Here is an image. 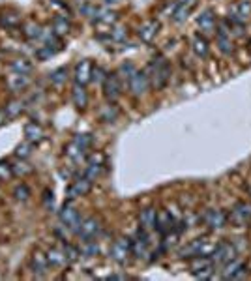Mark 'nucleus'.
Wrapping results in <instances>:
<instances>
[{
  "label": "nucleus",
  "instance_id": "f257e3e1",
  "mask_svg": "<svg viewBox=\"0 0 251 281\" xmlns=\"http://www.w3.org/2000/svg\"><path fill=\"white\" fill-rule=\"evenodd\" d=\"M148 79L152 81V85H154L158 90H162L170 79V66L169 62L165 60V58H154L152 62H150V68H148Z\"/></svg>",
  "mask_w": 251,
  "mask_h": 281
},
{
  "label": "nucleus",
  "instance_id": "f03ea898",
  "mask_svg": "<svg viewBox=\"0 0 251 281\" xmlns=\"http://www.w3.org/2000/svg\"><path fill=\"white\" fill-rule=\"evenodd\" d=\"M90 146H92V135L90 133H79V135L73 137L70 145L66 146V156L75 163H79L86 156Z\"/></svg>",
  "mask_w": 251,
  "mask_h": 281
},
{
  "label": "nucleus",
  "instance_id": "7ed1b4c3",
  "mask_svg": "<svg viewBox=\"0 0 251 281\" xmlns=\"http://www.w3.org/2000/svg\"><path fill=\"white\" fill-rule=\"evenodd\" d=\"M216 244H218V242H212L210 238L203 236V238H197V240H193L191 244H187L186 248L180 251V255H182L184 259L210 255L212 251H214V248H216Z\"/></svg>",
  "mask_w": 251,
  "mask_h": 281
},
{
  "label": "nucleus",
  "instance_id": "20e7f679",
  "mask_svg": "<svg viewBox=\"0 0 251 281\" xmlns=\"http://www.w3.org/2000/svg\"><path fill=\"white\" fill-rule=\"evenodd\" d=\"M58 217H60V225L64 227L66 231L77 234V229H79V225H81L83 217H81V214H79V212H77V210H75L72 204H70V201H68L64 206H62L60 214H58Z\"/></svg>",
  "mask_w": 251,
  "mask_h": 281
},
{
  "label": "nucleus",
  "instance_id": "39448f33",
  "mask_svg": "<svg viewBox=\"0 0 251 281\" xmlns=\"http://www.w3.org/2000/svg\"><path fill=\"white\" fill-rule=\"evenodd\" d=\"M99 234H101V223H99V219H96V217L92 216L83 217L81 225L77 229V236L81 238V242L96 240Z\"/></svg>",
  "mask_w": 251,
  "mask_h": 281
},
{
  "label": "nucleus",
  "instance_id": "423d86ee",
  "mask_svg": "<svg viewBox=\"0 0 251 281\" xmlns=\"http://www.w3.org/2000/svg\"><path fill=\"white\" fill-rule=\"evenodd\" d=\"M235 255H236V249L231 242H218L216 248H214V251L210 253V257L216 266L227 265L229 261L235 259Z\"/></svg>",
  "mask_w": 251,
  "mask_h": 281
},
{
  "label": "nucleus",
  "instance_id": "0eeeda50",
  "mask_svg": "<svg viewBox=\"0 0 251 281\" xmlns=\"http://www.w3.org/2000/svg\"><path fill=\"white\" fill-rule=\"evenodd\" d=\"M131 255L135 259H146V255H150V238L146 234V229L143 227L131 240Z\"/></svg>",
  "mask_w": 251,
  "mask_h": 281
},
{
  "label": "nucleus",
  "instance_id": "6e6552de",
  "mask_svg": "<svg viewBox=\"0 0 251 281\" xmlns=\"http://www.w3.org/2000/svg\"><path fill=\"white\" fill-rule=\"evenodd\" d=\"M128 87H130V92L135 97H141L146 94V90L150 87V79H148V73L146 72H139L135 70L133 75L128 79Z\"/></svg>",
  "mask_w": 251,
  "mask_h": 281
},
{
  "label": "nucleus",
  "instance_id": "1a4fd4ad",
  "mask_svg": "<svg viewBox=\"0 0 251 281\" xmlns=\"http://www.w3.org/2000/svg\"><path fill=\"white\" fill-rule=\"evenodd\" d=\"M214 261H212L210 255H201V257H197L191 263V272H193L195 278H201V280H208L212 278V274H214Z\"/></svg>",
  "mask_w": 251,
  "mask_h": 281
},
{
  "label": "nucleus",
  "instance_id": "9d476101",
  "mask_svg": "<svg viewBox=\"0 0 251 281\" xmlns=\"http://www.w3.org/2000/svg\"><path fill=\"white\" fill-rule=\"evenodd\" d=\"M111 259L116 261L118 265H124L131 255V240L130 238H116L111 246Z\"/></svg>",
  "mask_w": 251,
  "mask_h": 281
},
{
  "label": "nucleus",
  "instance_id": "9b49d317",
  "mask_svg": "<svg viewBox=\"0 0 251 281\" xmlns=\"http://www.w3.org/2000/svg\"><path fill=\"white\" fill-rule=\"evenodd\" d=\"M103 94L109 101H116L122 94V83L118 73H107L105 81H103Z\"/></svg>",
  "mask_w": 251,
  "mask_h": 281
},
{
  "label": "nucleus",
  "instance_id": "f8f14e48",
  "mask_svg": "<svg viewBox=\"0 0 251 281\" xmlns=\"http://www.w3.org/2000/svg\"><path fill=\"white\" fill-rule=\"evenodd\" d=\"M49 261H47V255L40 251V249H36L32 253V257H30V263H28V268H30V272L36 276V278H43V276H47L49 272Z\"/></svg>",
  "mask_w": 251,
  "mask_h": 281
},
{
  "label": "nucleus",
  "instance_id": "ddd939ff",
  "mask_svg": "<svg viewBox=\"0 0 251 281\" xmlns=\"http://www.w3.org/2000/svg\"><path fill=\"white\" fill-rule=\"evenodd\" d=\"M203 221L206 223V227L210 231H219V229H223L225 223H227V214L223 210L210 208L203 214Z\"/></svg>",
  "mask_w": 251,
  "mask_h": 281
},
{
  "label": "nucleus",
  "instance_id": "4468645a",
  "mask_svg": "<svg viewBox=\"0 0 251 281\" xmlns=\"http://www.w3.org/2000/svg\"><path fill=\"white\" fill-rule=\"evenodd\" d=\"M103 165H105V160H103V154H94L92 158L88 160L86 163V167H84V177L88 178L90 182H96L99 175H101V171H103Z\"/></svg>",
  "mask_w": 251,
  "mask_h": 281
},
{
  "label": "nucleus",
  "instance_id": "2eb2a0df",
  "mask_svg": "<svg viewBox=\"0 0 251 281\" xmlns=\"http://www.w3.org/2000/svg\"><path fill=\"white\" fill-rule=\"evenodd\" d=\"M92 70H94V66L90 60H81V62H77L75 68H73V79L77 85H86L92 81Z\"/></svg>",
  "mask_w": 251,
  "mask_h": 281
},
{
  "label": "nucleus",
  "instance_id": "dca6fc26",
  "mask_svg": "<svg viewBox=\"0 0 251 281\" xmlns=\"http://www.w3.org/2000/svg\"><path fill=\"white\" fill-rule=\"evenodd\" d=\"M92 184H94V182H90L84 175H83L81 178H77V180H73V184L68 187V201H73V199H77V197L86 195V193L92 189Z\"/></svg>",
  "mask_w": 251,
  "mask_h": 281
},
{
  "label": "nucleus",
  "instance_id": "f3484780",
  "mask_svg": "<svg viewBox=\"0 0 251 281\" xmlns=\"http://www.w3.org/2000/svg\"><path fill=\"white\" fill-rule=\"evenodd\" d=\"M231 221L238 227H244L251 221V206L246 202H236L235 208L231 210Z\"/></svg>",
  "mask_w": 251,
  "mask_h": 281
},
{
  "label": "nucleus",
  "instance_id": "a211bd4d",
  "mask_svg": "<svg viewBox=\"0 0 251 281\" xmlns=\"http://www.w3.org/2000/svg\"><path fill=\"white\" fill-rule=\"evenodd\" d=\"M24 133V139L28 141V143H32V145H40L41 141H43V137H45V131L41 128L40 124H36V122H28L23 129Z\"/></svg>",
  "mask_w": 251,
  "mask_h": 281
},
{
  "label": "nucleus",
  "instance_id": "6ab92c4d",
  "mask_svg": "<svg viewBox=\"0 0 251 281\" xmlns=\"http://www.w3.org/2000/svg\"><path fill=\"white\" fill-rule=\"evenodd\" d=\"M158 30H160V23H158L156 19H150V21H146V23H143L139 26L137 34H139V38H141V41L150 43V41L156 38Z\"/></svg>",
  "mask_w": 251,
  "mask_h": 281
},
{
  "label": "nucleus",
  "instance_id": "aec40b11",
  "mask_svg": "<svg viewBox=\"0 0 251 281\" xmlns=\"http://www.w3.org/2000/svg\"><path fill=\"white\" fill-rule=\"evenodd\" d=\"M158 233L165 236V234H169L172 229H174V219L170 216L169 212H158V217H156V227H154Z\"/></svg>",
  "mask_w": 251,
  "mask_h": 281
},
{
  "label": "nucleus",
  "instance_id": "412c9836",
  "mask_svg": "<svg viewBox=\"0 0 251 281\" xmlns=\"http://www.w3.org/2000/svg\"><path fill=\"white\" fill-rule=\"evenodd\" d=\"M251 15V4L250 2H238L231 8V21L236 24H242L248 17Z\"/></svg>",
  "mask_w": 251,
  "mask_h": 281
},
{
  "label": "nucleus",
  "instance_id": "4be33fe9",
  "mask_svg": "<svg viewBox=\"0 0 251 281\" xmlns=\"http://www.w3.org/2000/svg\"><path fill=\"white\" fill-rule=\"evenodd\" d=\"M45 255H47V261L51 266H57V268H62V266H68V257H66L64 253V248L60 246V248H49L45 251Z\"/></svg>",
  "mask_w": 251,
  "mask_h": 281
},
{
  "label": "nucleus",
  "instance_id": "5701e85b",
  "mask_svg": "<svg viewBox=\"0 0 251 281\" xmlns=\"http://www.w3.org/2000/svg\"><path fill=\"white\" fill-rule=\"evenodd\" d=\"M218 45H219V51H221V53H225V55H229V53L233 51L231 32L225 28V24H221V26H219V30H218Z\"/></svg>",
  "mask_w": 251,
  "mask_h": 281
},
{
  "label": "nucleus",
  "instance_id": "b1692460",
  "mask_svg": "<svg viewBox=\"0 0 251 281\" xmlns=\"http://www.w3.org/2000/svg\"><path fill=\"white\" fill-rule=\"evenodd\" d=\"M28 83H30L28 75L11 73V75H9V79H8V87L11 89V92H21V90H24L26 87H28Z\"/></svg>",
  "mask_w": 251,
  "mask_h": 281
},
{
  "label": "nucleus",
  "instance_id": "393cba45",
  "mask_svg": "<svg viewBox=\"0 0 251 281\" xmlns=\"http://www.w3.org/2000/svg\"><path fill=\"white\" fill-rule=\"evenodd\" d=\"M156 217H158V212H156L154 208L141 210V214H139V221H141V227H143V229H146V231L154 229V227H156Z\"/></svg>",
  "mask_w": 251,
  "mask_h": 281
},
{
  "label": "nucleus",
  "instance_id": "a878e982",
  "mask_svg": "<svg viewBox=\"0 0 251 281\" xmlns=\"http://www.w3.org/2000/svg\"><path fill=\"white\" fill-rule=\"evenodd\" d=\"M92 13V21L94 23H105V24H113L116 19H118V15L114 13V11H109V9H92L90 11Z\"/></svg>",
  "mask_w": 251,
  "mask_h": 281
},
{
  "label": "nucleus",
  "instance_id": "bb28decb",
  "mask_svg": "<svg viewBox=\"0 0 251 281\" xmlns=\"http://www.w3.org/2000/svg\"><path fill=\"white\" fill-rule=\"evenodd\" d=\"M197 24H199V28H201L203 32H212V30L216 28V17H214V13H212L210 9H206V11H203V13L199 15Z\"/></svg>",
  "mask_w": 251,
  "mask_h": 281
},
{
  "label": "nucleus",
  "instance_id": "cd10ccee",
  "mask_svg": "<svg viewBox=\"0 0 251 281\" xmlns=\"http://www.w3.org/2000/svg\"><path fill=\"white\" fill-rule=\"evenodd\" d=\"M72 99L75 107H79V109H84L86 103H88V96H86V90L83 85H77L75 83V87L72 89Z\"/></svg>",
  "mask_w": 251,
  "mask_h": 281
},
{
  "label": "nucleus",
  "instance_id": "c85d7f7f",
  "mask_svg": "<svg viewBox=\"0 0 251 281\" xmlns=\"http://www.w3.org/2000/svg\"><path fill=\"white\" fill-rule=\"evenodd\" d=\"M11 73H21V75H28V73L32 72V62L28 60V58H15L11 64Z\"/></svg>",
  "mask_w": 251,
  "mask_h": 281
},
{
  "label": "nucleus",
  "instance_id": "c756f323",
  "mask_svg": "<svg viewBox=\"0 0 251 281\" xmlns=\"http://www.w3.org/2000/svg\"><path fill=\"white\" fill-rule=\"evenodd\" d=\"M191 49H193V53L197 56L204 58V56L208 55V41L204 40L201 34H197L193 38V41H191Z\"/></svg>",
  "mask_w": 251,
  "mask_h": 281
},
{
  "label": "nucleus",
  "instance_id": "7c9ffc66",
  "mask_svg": "<svg viewBox=\"0 0 251 281\" xmlns=\"http://www.w3.org/2000/svg\"><path fill=\"white\" fill-rule=\"evenodd\" d=\"M53 32L57 36H64V34L70 32V21L62 15H57L53 19Z\"/></svg>",
  "mask_w": 251,
  "mask_h": 281
},
{
  "label": "nucleus",
  "instance_id": "2f4dec72",
  "mask_svg": "<svg viewBox=\"0 0 251 281\" xmlns=\"http://www.w3.org/2000/svg\"><path fill=\"white\" fill-rule=\"evenodd\" d=\"M23 111H24V103L21 101V99H13V101H9V103L6 105V109H4L6 118H17V116H19Z\"/></svg>",
  "mask_w": 251,
  "mask_h": 281
},
{
  "label": "nucleus",
  "instance_id": "473e14b6",
  "mask_svg": "<svg viewBox=\"0 0 251 281\" xmlns=\"http://www.w3.org/2000/svg\"><path fill=\"white\" fill-rule=\"evenodd\" d=\"M79 251H81V255H84V257H96L97 253H99V246L96 244V240H86L81 244Z\"/></svg>",
  "mask_w": 251,
  "mask_h": 281
},
{
  "label": "nucleus",
  "instance_id": "72a5a7b5",
  "mask_svg": "<svg viewBox=\"0 0 251 281\" xmlns=\"http://www.w3.org/2000/svg\"><path fill=\"white\" fill-rule=\"evenodd\" d=\"M189 11H191V8L182 6V4L176 2V6H174V9H172V21H174V23H182V21H186L187 15H189Z\"/></svg>",
  "mask_w": 251,
  "mask_h": 281
},
{
  "label": "nucleus",
  "instance_id": "f704fd0d",
  "mask_svg": "<svg viewBox=\"0 0 251 281\" xmlns=\"http://www.w3.org/2000/svg\"><path fill=\"white\" fill-rule=\"evenodd\" d=\"M49 79H51V83L55 87H60V85H64L66 81H68V70L66 68H58V70H55V72L49 75Z\"/></svg>",
  "mask_w": 251,
  "mask_h": 281
},
{
  "label": "nucleus",
  "instance_id": "c9c22d12",
  "mask_svg": "<svg viewBox=\"0 0 251 281\" xmlns=\"http://www.w3.org/2000/svg\"><path fill=\"white\" fill-rule=\"evenodd\" d=\"M23 34L28 38V40H38L41 36V26L38 23H26L24 24Z\"/></svg>",
  "mask_w": 251,
  "mask_h": 281
},
{
  "label": "nucleus",
  "instance_id": "e433bc0d",
  "mask_svg": "<svg viewBox=\"0 0 251 281\" xmlns=\"http://www.w3.org/2000/svg\"><path fill=\"white\" fill-rule=\"evenodd\" d=\"M11 169H13V175H21V177L28 175V173L32 171V167H30L24 160H21V158H17L15 163H11Z\"/></svg>",
  "mask_w": 251,
  "mask_h": 281
},
{
  "label": "nucleus",
  "instance_id": "4c0bfd02",
  "mask_svg": "<svg viewBox=\"0 0 251 281\" xmlns=\"http://www.w3.org/2000/svg\"><path fill=\"white\" fill-rule=\"evenodd\" d=\"M62 248H64V253L66 257H68V263L72 265V263H75V261H79V255H81V251H79V248H75V246H72V244H62Z\"/></svg>",
  "mask_w": 251,
  "mask_h": 281
},
{
  "label": "nucleus",
  "instance_id": "58836bf2",
  "mask_svg": "<svg viewBox=\"0 0 251 281\" xmlns=\"http://www.w3.org/2000/svg\"><path fill=\"white\" fill-rule=\"evenodd\" d=\"M32 143H28V141H24L21 145L17 146L15 150V158H21V160H26V158H30V154H32Z\"/></svg>",
  "mask_w": 251,
  "mask_h": 281
},
{
  "label": "nucleus",
  "instance_id": "ea45409f",
  "mask_svg": "<svg viewBox=\"0 0 251 281\" xmlns=\"http://www.w3.org/2000/svg\"><path fill=\"white\" fill-rule=\"evenodd\" d=\"M13 197H15L17 201H26V199L30 197V189H28V186L17 184L15 187H13Z\"/></svg>",
  "mask_w": 251,
  "mask_h": 281
},
{
  "label": "nucleus",
  "instance_id": "a19ab883",
  "mask_svg": "<svg viewBox=\"0 0 251 281\" xmlns=\"http://www.w3.org/2000/svg\"><path fill=\"white\" fill-rule=\"evenodd\" d=\"M13 177V169H11V163L8 161H0V182L4 180H9Z\"/></svg>",
  "mask_w": 251,
  "mask_h": 281
},
{
  "label": "nucleus",
  "instance_id": "79ce46f5",
  "mask_svg": "<svg viewBox=\"0 0 251 281\" xmlns=\"http://www.w3.org/2000/svg\"><path fill=\"white\" fill-rule=\"evenodd\" d=\"M116 116H118V111H116L114 105H107L105 109L101 111V120H105V122H114Z\"/></svg>",
  "mask_w": 251,
  "mask_h": 281
},
{
  "label": "nucleus",
  "instance_id": "37998d69",
  "mask_svg": "<svg viewBox=\"0 0 251 281\" xmlns=\"http://www.w3.org/2000/svg\"><path fill=\"white\" fill-rule=\"evenodd\" d=\"M240 265H242V261H238L236 257L233 259V261H229L227 265H223L225 266V270H223V274H221V278H223V280H229V278H231V274L235 272Z\"/></svg>",
  "mask_w": 251,
  "mask_h": 281
},
{
  "label": "nucleus",
  "instance_id": "c03bdc74",
  "mask_svg": "<svg viewBox=\"0 0 251 281\" xmlns=\"http://www.w3.org/2000/svg\"><path fill=\"white\" fill-rule=\"evenodd\" d=\"M0 24L6 26V28H15L19 24V17L15 13H8V15H2L0 17Z\"/></svg>",
  "mask_w": 251,
  "mask_h": 281
},
{
  "label": "nucleus",
  "instance_id": "a18cd8bd",
  "mask_svg": "<svg viewBox=\"0 0 251 281\" xmlns=\"http://www.w3.org/2000/svg\"><path fill=\"white\" fill-rule=\"evenodd\" d=\"M107 77V72L101 68V66H96L94 70H92V81L94 83H97V85H103V81H105Z\"/></svg>",
  "mask_w": 251,
  "mask_h": 281
},
{
  "label": "nucleus",
  "instance_id": "49530a36",
  "mask_svg": "<svg viewBox=\"0 0 251 281\" xmlns=\"http://www.w3.org/2000/svg\"><path fill=\"white\" fill-rule=\"evenodd\" d=\"M133 72H135V66L131 64V62H126V64H122L120 73H122V77H124L126 81H128L131 75H133Z\"/></svg>",
  "mask_w": 251,
  "mask_h": 281
},
{
  "label": "nucleus",
  "instance_id": "de8ad7c7",
  "mask_svg": "<svg viewBox=\"0 0 251 281\" xmlns=\"http://www.w3.org/2000/svg\"><path fill=\"white\" fill-rule=\"evenodd\" d=\"M246 276H248V268H246V265H240L235 272L231 274V278H229V280H244Z\"/></svg>",
  "mask_w": 251,
  "mask_h": 281
},
{
  "label": "nucleus",
  "instance_id": "09e8293b",
  "mask_svg": "<svg viewBox=\"0 0 251 281\" xmlns=\"http://www.w3.org/2000/svg\"><path fill=\"white\" fill-rule=\"evenodd\" d=\"M43 204H45V208L53 210L55 208V199H53V191H45L43 193Z\"/></svg>",
  "mask_w": 251,
  "mask_h": 281
},
{
  "label": "nucleus",
  "instance_id": "8fccbe9b",
  "mask_svg": "<svg viewBox=\"0 0 251 281\" xmlns=\"http://www.w3.org/2000/svg\"><path fill=\"white\" fill-rule=\"evenodd\" d=\"M128 38V30H124V28H114L113 30V40L114 41H122Z\"/></svg>",
  "mask_w": 251,
  "mask_h": 281
},
{
  "label": "nucleus",
  "instance_id": "3c124183",
  "mask_svg": "<svg viewBox=\"0 0 251 281\" xmlns=\"http://www.w3.org/2000/svg\"><path fill=\"white\" fill-rule=\"evenodd\" d=\"M195 2H197V0H178V4H182V6H187V8H193Z\"/></svg>",
  "mask_w": 251,
  "mask_h": 281
},
{
  "label": "nucleus",
  "instance_id": "603ef678",
  "mask_svg": "<svg viewBox=\"0 0 251 281\" xmlns=\"http://www.w3.org/2000/svg\"><path fill=\"white\" fill-rule=\"evenodd\" d=\"M4 120H6V112H4V111H2V109H0V126L4 124Z\"/></svg>",
  "mask_w": 251,
  "mask_h": 281
},
{
  "label": "nucleus",
  "instance_id": "864d4df0",
  "mask_svg": "<svg viewBox=\"0 0 251 281\" xmlns=\"http://www.w3.org/2000/svg\"><path fill=\"white\" fill-rule=\"evenodd\" d=\"M107 4H116V2H120V0H105Z\"/></svg>",
  "mask_w": 251,
  "mask_h": 281
}]
</instances>
